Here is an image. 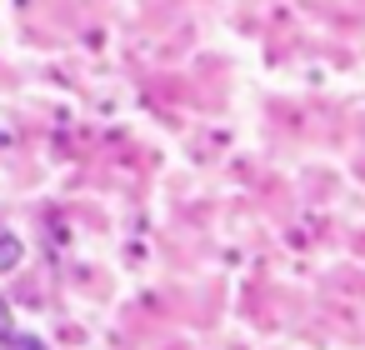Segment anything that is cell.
<instances>
[{"label": "cell", "instance_id": "2", "mask_svg": "<svg viewBox=\"0 0 365 350\" xmlns=\"http://www.w3.org/2000/svg\"><path fill=\"white\" fill-rule=\"evenodd\" d=\"M16 335V325H11V305H6V295H0V340H11Z\"/></svg>", "mask_w": 365, "mask_h": 350}, {"label": "cell", "instance_id": "3", "mask_svg": "<svg viewBox=\"0 0 365 350\" xmlns=\"http://www.w3.org/2000/svg\"><path fill=\"white\" fill-rule=\"evenodd\" d=\"M16 350H46L41 340H16Z\"/></svg>", "mask_w": 365, "mask_h": 350}, {"label": "cell", "instance_id": "1", "mask_svg": "<svg viewBox=\"0 0 365 350\" xmlns=\"http://www.w3.org/2000/svg\"><path fill=\"white\" fill-rule=\"evenodd\" d=\"M16 260H21V240L16 235H0V275L16 270Z\"/></svg>", "mask_w": 365, "mask_h": 350}]
</instances>
